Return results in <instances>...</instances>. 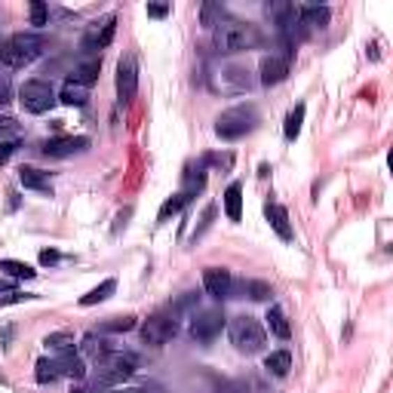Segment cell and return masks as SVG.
Masks as SVG:
<instances>
[{"instance_id": "cell-22", "label": "cell", "mask_w": 393, "mask_h": 393, "mask_svg": "<svg viewBox=\"0 0 393 393\" xmlns=\"http://www.w3.org/2000/svg\"><path fill=\"white\" fill-rule=\"evenodd\" d=\"M114 292H117V280H105V283H98L96 289H89L87 295L80 298V304H83V307H92V304L105 302V298H111Z\"/></svg>"}, {"instance_id": "cell-41", "label": "cell", "mask_w": 393, "mask_h": 393, "mask_svg": "<svg viewBox=\"0 0 393 393\" xmlns=\"http://www.w3.org/2000/svg\"><path fill=\"white\" fill-rule=\"evenodd\" d=\"M114 393H148L144 387H120V390H114Z\"/></svg>"}, {"instance_id": "cell-16", "label": "cell", "mask_w": 393, "mask_h": 393, "mask_svg": "<svg viewBox=\"0 0 393 393\" xmlns=\"http://www.w3.org/2000/svg\"><path fill=\"white\" fill-rule=\"evenodd\" d=\"M19 181L25 184L28 191H40V194H46V191L52 188L50 172H40V169H34V166H22L19 169Z\"/></svg>"}, {"instance_id": "cell-8", "label": "cell", "mask_w": 393, "mask_h": 393, "mask_svg": "<svg viewBox=\"0 0 393 393\" xmlns=\"http://www.w3.org/2000/svg\"><path fill=\"white\" fill-rule=\"evenodd\" d=\"M138 92V68H135V56H123L117 65V96L120 102H133Z\"/></svg>"}, {"instance_id": "cell-9", "label": "cell", "mask_w": 393, "mask_h": 393, "mask_svg": "<svg viewBox=\"0 0 393 393\" xmlns=\"http://www.w3.org/2000/svg\"><path fill=\"white\" fill-rule=\"evenodd\" d=\"M221 329H225V313L221 311H200L194 322H191V335L197 341H212Z\"/></svg>"}, {"instance_id": "cell-27", "label": "cell", "mask_w": 393, "mask_h": 393, "mask_svg": "<svg viewBox=\"0 0 393 393\" xmlns=\"http://www.w3.org/2000/svg\"><path fill=\"white\" fill-rule=\"evenodd\" d=\"M302 123H304V105H295L289 111V117H286V129H283L289 142H295V138H298V133H302Z\"/></svg>"}, {"instance_id": "cell-26", "label": "cell", "mask_w": 393, "mask_h": 393, "mask_svg": "<svg viewBox=\"0 0 393 393\" xmlns=\"http://www.w3.org/2000/svg\"><path fill=\"white\" fill-rule=\"evenodd\" d=\"M43 344L56 353H68V350H74V335L71 332H52L43 338Z\"/></svg>"}, {"instance_id": "cell-28", "label": "cell", "mask_w": 393, "mask_h": 393, "mask_svg": "<svg viewBox=\"0 0 393 393\" xmlns=\"http://www.w3.org/2000/svg\"><path fill=\"white\" fill-rule=\"evenodd\" d=\"M221 19H225V6L221 3H203V10H200V25L215 28Z\"/></svg>"}, {"instance_id": "cell-36", "label": "cell", "mask_w": 393, "mask_h": 393, "mask_svg": "<svg viewBox=\"0 0 393 393\" xmlns=\"http://www.w3.org/2000/svg\"><path fill=\"white\" fill-rule=\"evenodd\" d=\"M148 15L163 19V15H169V3H148Z\"/></svg>"}, {"instance_id": "cell-39", "label": "cell", "mask_w": 393, "mask_h": 393, "mask_svg": "<svg viewBox=\"0 0 393 393\" xmlns=\"http://www.w3.org/2000/svg\"><path fill=\"white\" fill-rule=\"evenodd\" d=\"M6 133H15V120L13 117H0V135Z\"/></svg>"}, {"instance_id": "cell-6", "label": "cell", "mask_w": 393, "mask_h": 393, "mask_svg": "<svg viewBox=\"0 0 393 393\" xmlns=\"http://www.w3.org/2000/svg\"><path fill=\"white\" fill-rule=\"evenodd\" d=\"M19 102L28 114H46L56 105V89L46 80H28L25 87L19 89Z\"/></svg>"}, {"instance_id": "cell-35", "label": "cell", "mask_w": 393, "mask_h": 393, "mask_svg": "<svg viewBox=\"0 0 393 393\" xmlns=\"http://www.w3.org/2000/svg\"><path fill=\"white\" fill-rule=\"evenodd\" d=\"M31 298H37V295H25V292H6V295H0V307L19 304V302H31Z\"/></svg>"}, {"instance_id": "cell-11", "label": "cell", "mask_w": 393, "mask_h": 393, "mask_svg": "<svg viewBox=\"0 0 393 393\" xmlns=\"http://www.w3.org/2000/svg\"><path fill=\"white\" fill-rule=\"evenodd\" d=\"M289 61H292V50H283L280 56H265L261 59V83H265V87H274V83L286 80Z\"/></svg>"}, {"instance_id": "cell-34", "label": "cell", "mask_w": 393, "mask_h": 393, "mask_svg": "<svg viewBox=\"0 0 393 393\" xmlns=\"http://www.w3.org/2000/svg\"><path fill=\"white\" fill-rule=\"evenodd\" d=\"M46 19H50V10H46V6L40 3V0H34V3H31V25H46Z\"/></svg>"}, {"instance_id": "cell-38", "label": "cell", "mask_w": 393, "mask_h": 393, "mask_svg": "<svg viewBox=\"0 0 393 393\" xmlns=\"http://www.w3.org/2000/svg\"><path fill=\"white\" fill-rule=\"evenodd\" d=\"M59 261V252L56 249H43L40 252V265H56Z\"/></svg>"}, {"instance_id": "cell-5", "label": "cell", "mask_w": 393, "mask_h": 393, "mask_svg": "<svg viewBox=\"0 0 393 393\" xmlns=\"http://www.w3.org/2000/svg\"><path fill=\"white\" fill-rule=\"evenodd\" d=\"M228 332H230V341L246 353H258L265 348V329H261V322L255 317H249V313H240V317L230 320Z\"/></svg>"}, {"instance_id": "cell-13", "label": "cell", "mask_w": 393, "mask_h": 393, "mask_svg": "<svg viewBox=\"0 0 393 393\" xmlns=\"http://www.w3.org/2000/svg\"><path fill=\"white\" fill-rule=\"evenodd\" d=\"M230 283L234 280H230V274L225 271V267H206L203 271V286L212 298H225L230 292Z\"/></svg>"}, {"instance_id": "cell-23", "label": "cell", "mask_w": 393, "mask_h": 393, "mask_svg": "<svg viewBox=\"0 0 393 393\" xmlns=\"http://www.w3.org/2000/svg\"><path fill=\"white\" fill-rule=\"evenodd\" d=\"M267 326H271V332L276 338H289L292 335V326H289L286 313H283V307H276V304L267 311Z\"/></svg>"}, {"instance_id": "cell-1", "label": "cell", "mask_w": 393, "mask_h": 393, "mask_svg": "<svg viewBox=\"0 0 393 393\" xmlns=\"http://www.w3.org/2000/svg\"><path fill=\"white\" fill-rule=\"evenodd\" d=\"M212 43L218 52H243V50H255L261 43V31L252 25V22H237V19H221L215 25V34H212Z\"/></svg>"}, {"instance_id": "cell-33", "label": "cell", "mask_w": 393, "mask_h": 393, "mask_svg": "<svg viewBox=\"0 0 393 393\" xmlns=\"http://www.w3.org/2000/svg\"><path fill=\"white\" fill-rule=\"evenodd\" d=\"M37 381H40V384H52V381H59V375H56V366H52V359H37Z\"/></svg>"}, {"instance_id": "cell-17", "label": "cell", "mask_w": 393, "mask_h": 393, "mask_svg": "<svg viewBox=\"0 0 393 393\" xmlns=\"http://www.w3.org/2000/svg\"><path fill=\"white\" fill-rule=\"evenodd\" d=\"M98 71H102V59H83L80 65L74 68V74H71V80H77L80 87H92V83L98 80Z\"/></svg>"}, {"instance_id": "cell-40", "label": "cell", "mask_w": 393, "mask_h": 393, "mask_svg": "<svg viewBox=\"0 0 393 393\" xmlns=\"http://www.w3.org/2000/svg\"><path fill=\"white\" fill-rule=\"evenodd\" d=\"M6 102H10V83L0 80V105H6Z\"/></svg>"}, {"instance_id": "cell-31", "label": "cell", "mask_w": 393, "mask_h": 393, "mask_svg": "<svg viewBox=\"0 0 393 393\" xmlns=\"http://www.w3.org/2000/svg\"><path fill=\"white\" fill-rule=\"evenodd\" d=\"M218 393H267L265 387H261L258 381H230L225 384Z\"/></svg>"}, {"instance_id": "cell-15", "label": "cell", "mask_w": 393, "mask_h": 393, "mask_svg": "<svg viewBox=\"0 0 393 393\" xmlns=\"http://www.w3.org/2000/svg\"><path fill=\"white\" fill-rule=\"evenodd\" d=\"M332 13L329 6H298V25L304 28H326Z\"/></svg>"}, {"instance_id": "cell-37", "label": "cell", "mask_w": 393, "mask_h": 393, "mask_svg": "<svg viewBox=\"0 0 393 393\" xmlns=\"http://www.w3.org/2000/svg\"><path fill=\"white\" fill-rule=\"evenodd\" d=\"M13 151H15V142H0V163H6L13 157Z\"/></svg>"}, {"instance_id": "cell-32", "label": "cell", "mask_w": 393, "mask_h": 393, "mask_svg": "<svg viewBox=\"0 0 393 393\" xmlns=\"http://www.w3.org/2000/svg\"><path fill=\"white\" fill-rule=\"evenodd\" d=\"M243 292H249V298H255V302H267V298H271V286L261 283V280L243 283Z\"/></svg>"}, {"instance_id": "cell-7", "label": "cell", "mask_w": 393, "mask_h": 393, "mask_svg": "<svg viewBox=\"0 0 393 393\" xmlns=\"http://www.w3.org/2000/svg\"><path fill=\"white\" fill-rule=\"evenodd\" d=\"M175 332H179V322H175V317H166V313H157L142 326L144 344H166L175 338Z\"/></svg>"}, {"instance_id": "cell-19", "label": "cell", "mask_w": 393, "mask_h": 393, "mask_svg": "<svg viewBox=\"0 0 393 393\" xmlns=\"http://www.w3.org/2000/svg\"><path fill=\"white\" fill-rule=\"evenodd\" d=\"M80 350L87 353V357L92 359V363H98V359H105L107 353H111V344H107V341H105V338L98 335V332H89L87 338H83Z\"/></svg>"}, {"instance_id": "cell-30", "label": "cell", "mask_w": 393, "mask_h": 393, "mask_svg": "<svg viewBox=\"0 0 393 393\" xmlns=\"http://www.w3.org/2000/svg\"><path fill=\"white\" fill-rule=\"evenodd\" d=\"M135 329V317H114V320H105L98 326V335H107V332H129Z\"/></svg>"}, {"instance_id": "cell-29", "label": "cell", "mask_w": 393, "mask_h": 393, "mask_svg": "<svg viewBox=\"0 0 393 393\" xmlns=\"http://www.w3.org/2000/svg\"><path fill=\"white\" fill-rule=\"evenodd\" d=\"M188 200H191V197L184 194V191H179V194H175V197H169L166 203L160 206V215H157V218H160V221H169V215H179V212H181V206L188 203Z\"/></svg>"}, {"instance_id": "cell-4", "label": "cell", "mask_w": 393, "mask_h": 393, "mask_svg": "<svg viewBox=\"0 0 393 393\" xmlns=\"http://www.w3.org/2000/svg\"><path fill=\"white\" fill-rule=\"evenodd\" d=\"M133 372H135V357L133 353H114L111 350L105 359H98L96 363V375H92V378L102 381L105 387H114V384L133 378Z\"/></svg>"}, {"instance_id": "cell-10", "label": "cell", "mask_w": 393, "mask_h": 393, "mask_svg": "<svg viewBox=\"0 0 393 393\" xmlns=\"http://www.w3.org/2000/svg\"><path fill=\"white\" fill-rule=\"evenodd\" d=\"M89 148V138L83 135H59V138H50L43 144V154L52 160H61V157H71V154H80Z\"/></svg>"}, {"instance_id": "cell-2", "label": "cell", "mask_w": 393, "mask_h": 393, "mask_svg": "<svg viewBox=\"0 0 393 393\" xmlns=\"http://www.w3.org/2000/svg\"><path fill=\"white\" fill-rule=\"evenodd\" d=\"M46 40L40 34H31V31H22V34H13L10 40L0 43V61L6 68H25L31 65L37 56L43 52Z\"/></svg>"}, {"instance_id": "cell-21", "label": "cell", "mask_w": 393, "mask_h": 393, "mask_svg": "<svg viewBox=\"0 0 393 393\" xmlns=\"http://www.w3.org/2000/svg\"><path fill=\"white\" fill-rule=\"evenodd\" d=\"M265 369H267L271 375H276V378H286L289 369H292L289 350H276V353H271V357H265Z\"/></svg>"}, {"instance_id": "cell-18", "label": "cell", "mask_w": 393, "mask_h": 393, "mask_svg": "<svg viewBox=\"0 0 393 393\" xmlns=\"http://www.w3.org/2000/svg\"><path fill=\"white\" fill-rule=\"evenodd\" d=\"M225 212L230 221H240L243 215V184L240 181H230L225 191Z\"/></svg>"}, {"instance_id": "cell-12", "label": "cell", "mask_w": 393, "mask_h": 393, "mask_svg": "<svg viewBox=\"0 0 393 393\" xmlns=\"http://www.w3.org/2000/svg\"><path fill=\"white\" fill-rule=\"evenodd\" d=\"M52 366H56V375H59V378H74V381H83V378H87V366H83L80 357H74V350L59 353V357L52 359Z\"/></svg>"}, {"instance_id": "cell-3", "label": "cell", "mask_w": 393, "mask_h": 393, "mask_svg": "<svg viewBox=\"0 0 393 393\" xmlns=\"http://www.w3.org/2000/svg\"><path fill=\"white\" fill-rule=\"evenodd\" d=\"M258 123V114L252 105H237L225 111L218 120H215V135L225 138V142H234V138H243L246 133H252V126Z\"/></svg>"}, {"instance_id": "cell-24", "label": "cell", "mask_w": 393, "mask_h": 393, "mask_svg": "<svg viewBox=\"0 0 393 393\" xmlns=\"http://www.w3.org/2000/svg\"><path fill=\"white\" fill-rule=\"evenodd\" d=\"M114 31H117V22H114V15H111V19L105 22L102 34H89L87 40H83V46H87V50H105V46L114 40Z\"/></svg>"}, {"instance_id": "cell-25", "label": "cell", "mask_w": 393, "mask_h": 393, "mask_svg": "<svg viewBox=\"0 0 393 393\" xmlns=\"http://www.w3.org/2000/svg\"><path fill=\"white\" fill-rule=\"evenodd\" d=\"M0 271L10 274V276H19V280H31L37 271L31 265H25V261H15V258H3L0 261Z\"/></svg>"}, {"instance_id": "cell-20", "label": "cell", "mask_w": 393, "mask_h": 393, "mask_svg": "<svg viewBox=\"0 0 393 393\" xmlns=\"http://www.w3.org/2000/svg\"><path fill=\"white\" fill-rule=\"evenodd\" d=\"M87 87H80L77 80H71L68 77L65 80V87H61V96H59V102H65V105H71V107H80V105H87Z\"/></svg>"}, {"instance_id": "cell-14", "label": "cell", "mask_w": 393, "mask_h": 393, "mask_svg": "<svg viewBox=\"0 0 393 393\" xmlns=\"http://www.w3.org/2000/svg\"><path fill=\"white\" fill-rule=\"evenodd\" d=\"M265 215H267V221H271V228L280 234V240H292V225H289V212H286V206H280V203H267L265 206Z\"/></svg>"}]
</instances>
